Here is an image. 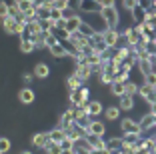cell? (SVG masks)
Masks as SVG:
<instances>
[{
    "instance_id": "obj_1",
    "label": "cell",
    "mask_w": 156,
    "mask_h": 154,
    "mask_svg": "<svg viewBox=\"0 0 156 154\" xmlns=\"http://www.w3.org/2000/svg\"><path fill=\"white\" fill-rule=\"evenodd\" d=\"M100 16L104 18L106 26L108 28H114V30H118L120 26V12L116 6H112V8H102L100 10Z\"/></svg>"
},
{
    "instance_id": "obj_2",
    "label": "cell",
    "mask_w": 156,
    "mask_h": 154,
    "mask_svg": "<svg viewBox=\"0 0 156 154\" xmlns=\"http://www.w3.org/2000/svg\"><path fill=\"white\" fill-rule=\"evenodd\" d=\"M68 100H70V106H86L88 102H90V90H88L86 86H82L80 90L70 92Z\"/></svg>"
},
{
    "instance_id": "obj_3",
    "label": "cell",
    "mask_w": 156,
    "mask_h": 154,
    "mask_svg": "<svg viewBox=\"0 0 156 154\" xmlns=\"http://www.w3.org/2000/svg\"><path fill=\"white\" fill-rule=\"evenodd\" d=\"M120 130H122V134H144L136 118H122L120 120Z\"/></svg>"
},
{
    "instance_id": "obj_4",
    "label": "cell",
    "mask_w": 156,
    "mask_h": 154,
    "mask_svg": "<svg viewBox=\"0 0 156 154\" xmlns=\"http://www.w3.org/2000/svg\"><path fill=\"white\" fill-rule=\"evenodd\" d=\"M84 22H88L92 28H94V32H102L104 34L106 30H108V26H106L104 18H102L100 14H86V16H82Z\"/></svg>"
},
{
    "instance_id": "obj_5",
    "label": "cell",
    "mask_w": 156,
    "mask_h": 154,
    "mask_svg": "<svg viewBox=\"0 0 156 154\" xmlns=\"http://www.w3.org/2000/svg\"><path fill=\"white\" fill-rule=\"evenodd\" d=\"M78 10L86 16V14H100L102 6L98 0H80L78 2Z\"/></svg>"
},
{
    "instance_id": "obj_6",
    "label": "cell",
    "mask_w": 156,
    "mask_h": 154,
    "mask_svg": "<svg viewBox=\"0 0 156 154\" xmlns=\"http://www.w3.org/2000/svg\"><path fill=\"white\" fill-rule=\"evenodd\" d=\"M104 40H106V44H108L110 50H116L120 46V42H122V32L114 30V28H108L104 32Z\"/></svg>"
},
{
    "instance_id": "obj_7",
    "label": "cell",
    "mask_w": 156,
    "mask_h": 154,
    "mask_svg": "<svg viewBox=\"0 0 156 154\" xmlns=\"http://www.w3.org/2000/svg\"><path fill=\"white\" fill-rule=\"evenodd\" d=\"M90 46L96 50L98 54H104V52L110 50V48H108V44H106V40H104V34H102V32H96V34L90 38Z\"/></svg>"
},
{
    "instance_id": "obj_8",
    "label": "cell",
    "mask_w": 156,
    "mask_h": 154,
    "mask_svg": "<svg viewBox=\"0 0 156 154\" xmlns=\"http://www.w3.org/2000/svg\"><path fill=\"white\" fill-rule=\"evenodd\" d=\"M74 122H76V116H74V108H68L62 112V116H60L58 120V126L62 128V130H68V128L74 126Z\"/></svg>"
},
{
    "instance_id": "obj_9",
    "label": "cell",
    "mask_w": 156,
    "mask_h": 154,
    "mask_svg": "<svg viewBox=\"0 0 156 154\" xmlns=\"http://www.w3.org/2000/svg\"><path fill=\"white\" fill-rule=\"evenodd\" d=\"M72 74H76V76L80 78L82 82H86L94 72H92V66H90V64H76V68H74Z\"/></svg>"
},
{
    "instance_id": "obj_10",
    "label": "cell",
    "mask_w": 156,
    "mask_h": 154,
    "mask_svg": "<svg viewBox=\"0 0 156 154\" xmlns=\"http://www.w3.org/2000/svg\"><path fill=\"white\" fill-rule=\"evenodd\" d=\"M82 16L80 14H76V16H72V18L66 20V32L68 34H74V32H80V26H82Z\"/></svg>"
},
{
    "instance_id": "obj_11",
    "label": "cell",
    "mask_w": 156,
    "mask_h": 154,
    "mask_svg": "<svg viewBox=\"0 0 156 154\" xmlns=\"http://www.w3.org/2000/svg\"><path fill=\"white\" fill-rule=\"evenodd\" d=\"M86 140H88V144H90L92 150H108V148H106V140L102 138V136L88 134V136H86Z\"/></svg>"
},
{
    "instance_id": "obj_12",
    "label": "cell",
    "mask_w": 156,
    "mask_h": 154,
    "mask_svg": "<svg viewBox=\"0 0 156 154\" xmlns=\"http://www.w3.org/2000/svg\"><path fill=\"white\" fill-rule=\"evenodd\" d=\"M88 134L102 136V138H104V134H106V124L102 122V120H92V124L88 126Z\"/></svg>"
},
{
    "instance_id": "obj_13",
    "label": "cell",
    "mask_w": 156,
    "mask_h": 154,
    "mask_svg": "<svg viewBox=\"0 0 156 154\" xmlns=\"http://www.w3.org/2000/svg\"><path fill=\"white\" fill-rule=\"evenodd\" d=\"M86 110H88V114H90L92 118H96V116H100L106 108L102 106L100 100H90V102H88V106H86Z\"/></svg>"
},
{
    "instance_id": "obj_14",
    "label": "cell",
    "mask_w": 156,
    "mask_h": 154,
    "mask_svg": "<svg viewBox=\"0 0 156 154\" xmlns=\"http://www.w3.org/2000/svg\"><path fill=\"white\" fill-rule=\"evenodd\" d=\"M34 98H36V94H34V90H32L30 86L22 88V90L18 92V100L22 102V104H32V102H34Z\"/></svg>"
},
{
    "instance_id": "obj_15",
    "label": "cell",
    "mask_w": 156,
    "mask_h": 154,
    "mask_svg": "<svg viewBox=\"0 0 156 154\" xmlns=\"http://www.w3.org/2000/svg\"><path fill=\"white\" fill-rule=\"evenodd\" d=\"M48 142H50V134H48V132H36V134L32 136V144L36 146V148H44Z\"/></svg>"
},
{
    "instance_id": "obj_16",
    "label": "cell",
    "mask_w": 156,
    "mask_h": 154,
    "mask_svg": "<svg viewBox=\"0 0 156 154\" xmlns=\"http://www.w3.org/2000/svg\"><path fill=\"white\" fill-rule=\"evenodd\" d=\"M138 72L142 74V78L144 76H148L150 72H154V64L150 62V58H144V60H138Z\"/></svg>"
},
{
    "instance_id": "obj_17",
    "label": "cell",
    "mask_w": 156,
    "mask_h": 154,
    "mask_svg": "<svg viewBox=\"0 0 156 154\" xmlns=\"http://www.w3.org/2000/svg\"><path fill=\"white\" fill-rule=\"evenodd\" d=\"M66 86H68V90H70V92H76V90H80V88L84 86V82L80 80L76 74H70V76L66 78Z\"/></svg>"
},
{
    "instance_id": "obj_18",
    "label": "cell",
    "mask_w": 156,
    "mask_h": 154,
    "mask_svg": "<svg viewBox=\"0 0 156 154\" xmlns=\"http://www.w3.org/2000/svg\"><path fill=\"white\" fill-rule=\"evenodd\" d=\"M48 134H50V140L54 142V144H62V142L66 140V132L62 130V128H60V126L52 128V130L48 132Z\"/></svg>"
},
{
    "instance_id": "obj_19",
    "label": "cell",
    "mask_w": 156,
    "mask_h": 154,
    "mask_svg": "<svg viewBox=\"0 0 156 154\" xmlns=\"http://www.w3.org/2000/svg\"><path fill=\"white\" fill-rule=\"evenodd\" d=\"M138 122H140V128H142V132H148V130H152V128H154V114H152V112L144 114V116L140 118Z\"/></svg>"
},
{
    "instance_id": "obj_20",
    "label": "cell",
    "mask_w": 156,
    "mask_h": 154,
    "mask_svg": "<svg viewBox=\"0 0 156 154\" xmlns=\"http://www.w3.org/2000/svg\"><path fill=\"white\" fill-rule=\"evenodd\" d=\"M118 106H120V110H124V112H130V110L134 108V96L124 94L122 98H118Z\"/></svg>"
},
{
    "instance_id": "obj_21",
    "label": "cell",
    "mask_w": 156,
    "mask_h": 154,
    "mask_svg": "<svg viewBox=\"0 0 156 154\" xmlns=\"http://www.w3.org/2000/svg\"><path fill=\"white\" fill-rule=\"evenodd\" d=\"M122 146H124L122 136H114L110 140H106V148L110 150V152H118V150H122Z\"/></svg>"
},
{
    "instance_id": "obj_22",
    "label": "cell",
    "mask_w": 156,
    "mask_h": 154,
    "mask_svg": "<svg viewBox=\"0 0 156 154\" xmlns=\"http://www.w3.org/2000/svg\"><path fill=\"white\" fill-rule=\"evenodd\" d=\"M48 52H50L52 56H54V58H64V56H70V52H68V48H66L64 44H56V46H52L50 50H48Z\"/></svg>"
},
{
    "instance_id": "obj_23",
    "label": "cell",
    "mask_w": 156,
    "mask_h": 154,
    "mask_svg": "<svg viewBox=\"0 0 156 154\" xmlns=\"http://www.w3.org/2000/svg\"><path fill=\"white\" fill-rule=\"evenodd\" d=\"M34 76L36 78H48L50 76V68H48V64H44V62H38L36 66H34Z\"/></svg>"
},
{
    "instance_id": "obj_24",
    "label": "cell",
    "mask_w": 156,
    "mask_h": 154,
    "mask_svg": "<svg viewBox=\"0 0 156 154\" xmlns=\"http://www.w3.org/2000/svg\"><path fill=\"white\" fill-rule=\"evenodd\" d=\"M20 52L22 54H32L34 50H36V46H34V42L30 40V38H20Z\"/></svg>"
},
{
    "instance_id": "obj_25",
    "label": "cell",
    "mask_w": 156,
    "mask_h": 154,
    "mask_svg": "<svg viewBox=\"0 0 156 154\" xmlns=\"http://www.w3.org/2000/svg\"><path fill=\"white\" fill-rule=\"evenodd\" d=\"M120 112H122V110H120V106H108V108L104 110V118L106 120H118L120 118Z\"/></svg>"
},
{
    "instance_id": "obj_26",
    "label": "cell",
    "mask_w": 156,
    "mask_h": 154,
    "mask_svg": "<svg viewBox=\"0 0 156 154\" xmlns=\"http://www.w3.org/2000/svg\"><path fill=\"white\" fill-rule=\"evenodd\" d=\"M42 150H44L46 154H62V146H60V144H54L52 140L48 142V144H46Z\"/></svg>"
},
{
    "instance_id": "obj_27",
    "label": "cell",
    "mask_w": 156,
    "mask_h": 154,
    "mask_svg": "<svg viewBox=\"0 0 156 154\" xmlns=\"http://www.w3.org/2000/svg\"><path fill=\"white\" fill-rule=\"evenodd\" d=\"M110 92L116 96V98H122L124 94H126V88H124V84H118V82H114L110 86Z\"/></svg>"
},
{
    "instance_id": "obj_28",
    "label": "cell",
    "mask_w": 156,
    "mask_h": 154,
    "mask_svg": "<svg viewBox=\"0 0 156 154\" xmlns=\"http://www.w3.org/2000/svg\"><path fill=\"white\" fill-rule=\"evenodd\" d=\"M124 88H126V94L128 96H136L138 94V90H140V84H136V82H126V84H124Z\"/></svg>"
},
{
    "instance_id": "obj_29",
    "label": "cell",
    "mask_w": 156,
    "mask_h": 154,
    "mask_svg": "<svg viewBox=\"0 0 156 154\" xmlns=\"http://www.w3.org/2000/svg\"><path fill=\"white\" fill-rule=\"evenodd\" d=\"M32 42H34V46H36V50H40V48H46V34L42 32V34L34 36V38H32Z\"/></svg>"
},
{
    "instance_id": "obj_30",
    "label": "cell",
    "mask_w": 156,
    "mask_h": 154,
    "mask_svg": "<svg viewBox=\"0 0 156 154\" xmlns=\"http://www.w3.org/2000/svg\"><path fill=\"white\" fill-rule=\"evenodd\" d=\"M82 20H84V18H82ZM80 32H82L86 38H92L94 34H96V32H94V28H92L88 22H82V26H80Z\"/></svg>"
},
{
    "instance_id": "obj_31",
    "label": "cell",
    "mask_w": 156,
    "mask_h": 154,
    "mask_svg": "<svg viewBox=\"0 0 156 154\" xmlns=\"http://www.w3.org/2000/svg\"><path fill=\"white\" fill-rule=\"evenodd\" d=\"M138 146H140V150H142V152H146V150H152V148H154V142H152V138H142V140L138 142Z\"/></svg>"
},
{
    "instance_id": "obj_32",
    "label": "cell",
    "mask_w": 156,
    "mask_h": 154,
    "mask_svg": "<svg viewBox=\"0 0 156 154\" xmlns=\"http://www.w3.org/2000/svg\"><path fill=\"white\" fill-rule=\"evenodd\" d=\"M122 6H124V10H128V12L132 14L134 8L140 6V2H138V0H122Z\"/></svg>"
},
{
    "instance_id": "obj_33",
    "label": "cell",
    "mask_w": 156,
    "mask_h": 154,
    "mask_svg": "<svg viewBox=\"0 0 156 154\" xmlns=\"http://www.w3.org/2000/svg\"><path fill=\"white\" fill-rule=\"evenodd\" d=\"M114 82H118V84H126V82H130V74L120 70V72L114 76Z\"/></svg>"
},
{
    "instance_id": "obj_34",
    "label": "cell",
    "mask_w": 156,
    "mask_h": 154,
    "mask_svg": "<svg viewBox=\"0 0 156 154\" xmlns=\"http://www.w3.org/2000/svg\"><path fill=\"white\" fill-rule=\"evenodd\" d=\"M52 8L62 10V12H64V10H68V8H70V2H68V0H56L54 4H52Z\"/></svg>"
},
{
    "instance_id": "obj_35",
    "label": "cell",
    "mask_w": 156,
    "mask_h": 154,
    "mask_svg": "<svg viewBox=\"0 0 156 154\" xmlns=\"http://www.w3.org/2000/svg\"><path fill=\"white\" fill-rule=\"evenodd\" d=\"M58 42H60V40L54 36V34H52V32H48V34H46V48H48V50H50L52 46H56Z\"/></svg>"
},
{
    "instance_id": "obj_36",
    "label": "cell",
    "mask_w": 156,
    "mask_h": 154,
    "mask_svg": "<svg viewBox=\"0 0 156 154\" xmlns=\"http://www.w3.org/2000/svg\"><path fill=\"white\" fill-rule=\"evenodd\" d=\"M10 16V6L6 2H0V20H4Z\"/></svg>"
},
{
    "instance_id": "obj_37",
    "label": "cell",
    "mask_w": 156,
    "mask_h": 154,
    "mask_svg": "<svg viewBox=\"0 0 156 154\" xmlns=\"http://www.w3.org/2000/svg\"><path fill=\"white\" fill-rule=\"evenodd\" d=\"M18 8H20V12H28V10L36 8V6H34L30 0H22V2H18Z\"/></svg>"
},
{
    "instance_id": "obj_38",
    "label": "cell",
    "mask_w": 156,
    "mask_h": 154,
    "mask_svg": "<svg viewBox=\"0 0 156 154\" xmlns=\"http://www.w3.org/2000/svg\"><path fill=\"white\" fill-rule=\"evenodd\" d=\"M144 82H146L148 86L156 88V72H150V74H148V76H144Z\"/></svg>"
},
{
    "instance_id": "obj_39",
    "label": "cell",
    "mask_w": 156,
    "mask_h": 154,
    "mask_svg": "<svg viewBox=\"0 0 156 154\" xmlns=\"http://www.w3.org/2000/svg\"><path fill=\"white\" fill-rule=\"evenodd\" d=\"M10 146H12V144H10V140H8V138H0V152H2V154H4V152H8V150H10Z\"/></svg>"
},
{
    "instance_id": "obj_40",
    "label": "cell",
    "mask_w": 156,
    "mask_h": 154,
    "mask_svg": "<svg viewBox=\"0 0 156 154\" xmlns=\"http://www.w3.org/2000/svg\"><path fill=\"white\" fill-rule=\"evenodd\" d=\"M100 2L102 8H112V6H116V0H98Z\"/></svg>"
},
{
    "instance_id": "obj_41",
    "label": "cell",
    "mask_w": 156,
    "mask_h": 154,
    "mask_svg": "<svg viewBox=\"0 0 156 154\" xmlns=\"http://www.w3.org/2000/svg\"><path fill=\"white\" fill-rule=\"evenodd\" d=\"M32 78H36V76H34V72H26V74H24V84L28 86V84L32 82Z\"/></svg>"
},
{
    "instance_id": "obj_42",
    "label": "cell",
    "mask_w": 156,
    "mask_h": 154,
    "mask_svg": "<svg viewBox=\"0 0 156 154\" xmlns=\"http://www.w3.org/2000/svg\"><path fill=\"white\" fill-rule=\"evenodd\" d=\"M30 2H32L36 8H38V6H44V4H46V0H30Z\"/></svg>"
},
{
    "instance_id": "obj_43",
    "label": "cell",
    "mask_w": 156,
    "mask_h": 154,
    "mask_svg": "<svg viewBox=\"0 0 156 154\" xmlns=\"http://www.w3.org/2000/svg\"><path fill=\"white\" fill-rule=\"evenodd\" d=\"M90 154H112L110 150H92Z\"/></svg>"
},
{
    "instance_id": "obj_44",
    "label": "cell",
    "mask_w": 156,
    "mask_h": 154,
    "mask_svg": "<svg viewBox=\"0 0 156 154\" xmlns=\"http://www.w3.org/2000/svg\"><path fill=\"white\" fill-rule=\"evenodd\" d=\"M62 154H76V150H74V148L72 150H62Z\"/></svg>"
},
{
    "instance_id": "obj_45",
    "label": "cell",
    "mask_w": 156,
    "mask_h": 154,
    "mask_svg": "<svg viewBox=\"0 0 156 154\" xmlns=\"http://www.w3.org/2000/svg\"><path fill=\"white\" fill-rule=\"evenodd\" d=\"M150 112H152V114H154V116H156V102H154V104L150 106Z\"/></svg>"
},
{
    "instance_id": "obj_46",
    "label": "cell",
    "mask_w": 156,
    "mask_h": 154,
    "mask_svg": "<svg viewBox=\"0 0 156 154\" xmlns=\"http://www.w3.org/2000/svg\"><path fill=\"white\" fill-rule=\"evenodd\" d=\"M150 8H156V0H150Z\"/></svg>"
},
{
    "instance_id": "obj_47",
    "label": "cell",
    "mask_w": 156,
    "mask_h": 154,
    "mask_svg": "<svg viewBox=\"0 0 156 154\" xmlns=\"http://www.w3.org/2000/svg\"><path fill=\"white\" fill-rule=\"evenodd\" d=\"M20 154H34V152H32V150H22Z\"/></svg>"
},
{
    "instance_id": "obj_48",
    "label": "cell",
    "mask_w": 156,
    "mask_h": 154,
    "mask_svg": "<svg viewBox=\"0 0 156 154\" xmlns=\"http://www.w3.org/2000/svg\"><path fill=\"white\" fill-rule=\"evenodd\" d=\"M150 138H152V142H154V146H156V134H152Z\"/></svg>"
},
{
    "instance_id": "obj_49",
    "label": "cell",
    "mask_w": 156,
    "mask_h": 154,
    "mask_svg": "<svg viewBox=\"0 0 156 154\" xmlns=\"http://www.w3.org/2000/svg\"><path fill=\"white\" fill-rule=\"evenodd\" d=\"M154 128H156V116H154Z\"/></svg>"
},
{
    "instance_id": "obj_50",
    "label": "cell",
    "mask_w": 156,
    "mask_h": 154,
    "mask_svg": "<svg viewBox=\"0 0 156 154\" xmlns=\"http://www.w3.org/2000/svg\"><path fill=\"white\" fill-rule=\"evenodd\" d=\"M14 2H22V0H14Z\"/></svg>"
},
{
    "instance_id": "obj_51",
    "label": "cell",
    "mask_w": 156,
    "mask_h": 154,
    "mask_svg": "<svg viewBox=\"0 0 156 154\" xmlns=\"http://www.w3.org/2000/svg\"><path fill=\"white\" fill-rule=\"evenodd\" d=\"M0 138H2V136H0Z\"/></svg>"
},
{
    "instance_id": "obj_52",
    "label": "cell",
    "mask_w": 156,
    "mask_h": 154,
    "mask_svg": "<svg viewBox=\"0 0 156 154\" xmlns=\"http://www.w3.org/2000/svg\"><path fill=\"white\" fill-rule=\"evenodd\" d=\"M0 154H2V152H0Z\"/></svg>"
}]
</instances>
